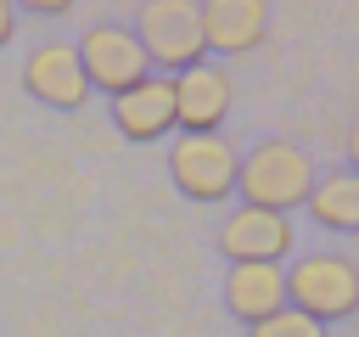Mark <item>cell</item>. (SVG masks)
Listing matches in <instances>:
<instances>
[{
  "label": "cell",
  "instance_id": "obj_6",
  "mask_svg": "<svg viewBox=\"0 0 359 337\" xmlns=\"http://www.w3.org/2000/svg\"><path fill=\"white\" fill-rule=\"evenodd\" d=\"M22 90L56 112H79L90 101V79H84V62H79V45L67 39H45L28 51L22 62Z\"/></svg>",
  "mask_w": 359,
  "mask_h": 337
},
{
  "label": "cell",
  "instance_id": "obj_4",
  "mask_svg": "<svg viewBox=\"0 0 359 337\" xmlns=\"http://www.w3.org/2000/svg\"><path fill=\"white\" fill-rule=\"evenodd\" d=\"M135 34L151 56L157 73H185L196 62H208V39H202V6L196 0H146L135 17Z\"/></svg>",
  "mask_w": 359,
  "mask_h": 337
},
{
  "label": "cell",
  "instance_id": "obj_12",
  "mask_svg": "<svg viewBox=\"0 0 359 337\" xmlns=\"http://www.w3.org/2000/svg\"><path fill=\"white\" fill-rule=\"evenodd\" d=\"M314 225L337 230V236H359V168H337V174H320L309 202Z\"/></svg>",
  "mask_w": 359,
  "mask_h": 337
},
{
  "label": "cell",
  "instance_id": "obj_2",
  "mask_svg": "<svg viewBox=\"0 0 359 337\" xmlns=\"http://www.w3.org/2000/svg\"><path fill=\"white\" fill-rule=\"evenodd\" d=\"M286 303L325 326L359 315V264L348 253H297L286 270Z\"/></svg>",
  "mask_w": 359,
  "mask_h": 337
},
{
  "label": "cell",
  "instance_id": "obj_5",
  "mask_svg": "<svg viewBox=\"0 0 359 337\" xmlns=\"http://www.w3.org/2000/svg\"><path fill=\"white\" fill-rule=\"evenodd\" d=\"M79 62H84L90 90H101V95H118V90L140 84L146 73H157L151 56H146V45H140V34H135V28H118V22H95V28H84V39H79Z\"/></svg>",
  "mask_w": 359,
  "mask_h": 337
},
{
  "label": "cell",
  "instance_id": "obj_16",
  "mask_svg": "<svg viewBox=\"0 0 359 337\" xmlns=\"http://www.w3.org/2000/svg\"><path fill=\"white\" fill-rule=\"evenodd\" d=\"M348 163L359 168V118H353V129H348Z\"/></svg>",
  "mask_w": 359,
  "mask_h": 337
},
{
  "label": "cell",
  "instance_id": "obj_14",
  "mask_svg": "<svg viewBox=\"0 0 359 337\" xmlns=\"http://www.w3.org/2000/svg\"><path fill=\"white\" fill-rule=\"evenodd\" d=\"M11 6H22V11H34V17H62L73 0H11Z\"/></svg>",
  "mask_w": 359,
  "mask_h": 337
},
{
  "label": "cell",
  "instance_id": "obj_13",
  "mask_svg": "<svg viewBox=\"0 0 359 337\" xmlns=\"http://www.w3.org/2000/svg\"><path fill=\"white\" fill-rule=\"evenodd\" d=\"M247 337H331L325 331V320H314V315H303V309H275V315H264V320H252L247 326Z\"/></svg>",
  "mask_w": 359,
  "mask_h": 337
},
{
  "label": "cell",
  "instance_id": "obj_11",
  "mask_svg": "<svg viewBox=\"0 0 359 337\" xmlns=\"http://www.w3.org/2000/svg\"><path fill=\"white\" fill-rule=\"evenodd\" d=\"M269 34V6L264 0H202V39L219 56H247Z\"/></svg>",
  "mask_w": 359,
  "mask_h": 337
},
{
  "label": "cell",
  "instance_id": "obj_8",
  "mask_svg": "<svg viewBox=\"0 0 359 337\" xmlns=\"http://www.w3.org/2000/svg\"><path fill=\"white\" fill-rule=\"evenodd\" d=\"M230 101H236V84H230V73L219 62H196V67L174 73V118L191 135L219 129L230 118Z\"/></svg>",
  "mask_w": 359,
  "mask_h": 337
},
{
  "label": "cell",
  "instance_id": "obj_15",
  "mask_svg": "<svg viewBox=\"0 0 359 337\" xmlns=\"http://www.w3.org/2000/svg\"><path fill=\"white\" fill-rule=\"evenodd\" d=\"M11 34H17V6H11V0H0V51L11 45Z\"/></svg>",
  "mask_w": 359,
  "mask_h": 337
},
{
  "label": "cell",
  "instance_id": "obj_9",
  "mask_svg": "<svg viewBox=\"0 0 359 337\" xmlns=\"http://www.w3.org/2000/svg\"><path fill=\"white\" fill-rule=\"evenodd\" d=\"M112 124H118L123 140H163V135H174L180 129V118H174V79L168 73H146L140 84L118 90L112 95Z\"/></svg>",
  "mask_w": 359,
  "mask_h": 337
},
{
  "label": "cell",
  "instance_id": "obj_1",
  "mask_svg": "<svg viewBox=\"0 0 359 337\" xmlns=\"http://www.w3.org/2000/svg\"><path fill=\"white\" fill-rule=\"evenodd\" d=\"M314 180H320V174H314V157H309L297 140L269 135V140H258V146L241 157L236 191H241V202H252V208L286 213V208H303V202H309Z\"/></svg>",
  "mask_w": 359,
  "mask_h": 337
},
{
  "label": "cell",
  "instance_id": "obj_3",
  "mask_svg": "<svg viewBox=\"0 0 359 337\" xmlns=\"http://www.w3.org/2000/svg\"><path fill=\"white\" fill-rule=\"evenodd\" d=\"M236 174H241V152L219 129H208V135L180 129L174 135V146H168V180L180 185V197L213 208V202L236 197Z\"/></svg>",
  "mask_w": 359,
  "mask_h": 337
},
{
  "label": "cell",
  "instance_id": "obj_7",
  "mask_svg": "<svg viewBox=\"0 0 359 337\" xmlns=\"http://www.w3.org/2000/svg\"><path fill=\"white\" fill-rule=\"evenodd\" d=\"M219 253H224L230 264H241V258H269V264H280V258L292 253V213L252 208V202L230 208L224 225H219Z\"/></svg>",
  "mask_w": 359,
  "mask_h": 337
},
{
  "label": "cell",
  "instance_id": "obj_10",
  "mask_svg": "<svg viewBox=\"0 0 359 337\" xmlns=\"http://www.w3.org/2000/svg\"><path fill=\"white\" fill-rule=\"evenodd\" d=\"M224 309L252 326L275 309H286V264H269V258H241L224 270Z\"/></svg>",
  "mask_w": 359,
  "mask_h": 337
}]
</instances>
